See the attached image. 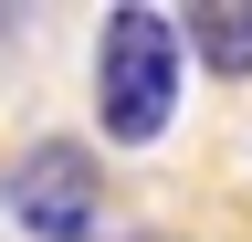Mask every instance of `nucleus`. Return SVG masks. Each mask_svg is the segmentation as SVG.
Returning <instances> with one entry per match:
<instances>
[{
  "label": "nucleus",
  "instance_id": "3",
  "mask_svg": "<svg viewBox=\"0 0 252 242\" xmlns=\"http://www.w3.org/2000/svg\"><path fill=\"white\" fill-rule=\"evenodd\" d=\"M189 53L210 74H252V0H200L189 11Z\"/></svg>",
  "mask_w": 252,
  "mask_h": 242
},
{
  "label": "nucleus",
  "instance_id": "2",
  "mask_svg": "<svg viewBox=\"0 0 252 242\" xmlns=\"http://www.w3.org/2000/svg\"><path fill=\"white\" fill-rule=\"evenodd\" d=\"M11 221L32 242H84L94 232V158L74 137H42V147H21V169H11Z\"/></svg>",
  "mask_w": 252,
  "mask_h": 242
},
{
  "label": "nucleus",
  "instance_id": "1",
  "mask_svg": "<svg viewBox=\"0 0 252 242\" xmlns=\"http://www.w3.org/2000/svg\"><path fill=\"white\" fill-rule=\"evenodd\" d=\"M94 105H105L116 147H147L179 105V11H116L105 42H94Z\"/></svg>",
  "mask_w": 252,
  "mask_h": 242
}]
</instances>
